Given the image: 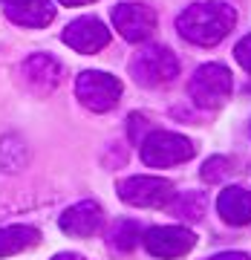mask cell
<instances>
[{"label":"cell","instance_id":"6da1fadb","mask_svg":"<svg viewBox=\"0 0 251 260\" xmlns=\"http://www.w3.org/2000/svg\"><path fill=\"white\" fill-rule=\"evenodd\" d=\"M237 23V12L228 3L208 0V3H194L176 18L179 35L196 44V47H217Z\"/></svg>","mask_w":251,"mask_h":260},{"label":"cell","instance_id":"7a4b0ae2","mask_svg":"<svg viewBox=\"0 0 251 260\" xmlns=\"http://www.w3.org/2000/svg\"><path fill=\"white\" fill-rule=\"evenodd\" d=\"M231 73L223 64H202L188 84V93H191L196 107L217 110L231 99Z\"/></svg>","mask_w":251,"mask_h":260},{"label":"cell","instance_id":"3957f363","mask_svg":"<svg viewBox=\"0 0 251 260\" xmlns=\"http://www.w3.org/2000/svg\"><path fill=\"white\" fill-rule=\"evenodd\" d=\"M196 153L194 142L170 133V130H153L150 136L141 139V162L150 168H170V165H182Z\"/></svg>","mask_w":251,"mask_h":260},{"label":"cell","instance_id":"277c9868","mask_svg":"<svg viewBox=\"0 0 251 260\" xmlns=\"http://www.w3.org/2000/svg\"><path fill=\"white\" fill-rule=\"evenodd\" d=\"M75 95L87 110L107 113L121 99V81L110 73H101V70H87L75 81Z\"/></svg>","mask_w":251,"mask_h":260},{"label":"cell","instance_id":"5b68a950","mask_svg":"<svg viewBox=\"0 0 251 260\" xmlns=\"http://www.w3.org/2000/svg\"><path fill=\"white\" fill-rule=\"evenodd\" d=\"M133 78L141 87H165L176 81L179 75V61L167 47H148L133 58Z\"/></svg>","mask_w":251,"mask_h":260},{"label":"cell","instance_id":"8992f818","mask_svg":"<svg viewBox=\"0 0 251 260\" xmlns=\"http://www.w3.org/2000/svg\"><path fill=\"white\" fill-rule=\"evenodd\" d=\"M119 197L136 208H165L173 203V182L162 177H130L119 185Z\"/></svg>","mask_w":251,"mask_h":260},{"label":"cell","instance_id":"52a82bcc","mask_svg":"<svg viewBox=\"0 0 251 260\" xmlns=\"http://www.w3.org/2000/svg\"><path fill=\"white\" fill-rule=\"evenodd\" d=\"M141 240H145V249L153 257L173 260L194 249L196 237L191 229H182V225H156V229H148Z\"/></svg>","mask_w":251,"mask_h":260},{"label":"cell","instance_id":"ba28073f","mask_svg":"<svg viewBox=\"0 0 251 260\" xmlns=\"http://www.w3.org/2000/svg\"><path fill=\"white\" fill-rule=\"evenodd\" d=\"M113 26L119 29V35L130 44L148 41L156 29V12L145 3H119L113 9Z\"/></svg>","mask_w":251,"mask_h":260},{"label":"cell","instance_id":"9c48e42d","mask_svg":"<svg viewBox=\"0 0 251 260\" xmlns=\"http://www.w3.org/2000/svg\"><path fill=\"white\" fill-rule=\"evenodd\" d=\"M64 44L81 55H93L98 49L110 44V29L104 26L98 18H78L64 29Z\"/></svg>","mask_w":251,"mask_h":260},{"label":"cell","instance_id":"30bf717a","mask_svg":"<svg viewBox=\"0 0 251 260\" xmlns=\"http://www.w3.org/2000/svg\"><path fill=\"white\" fill-rule=\"evenodd\" d=\"M104 223V211L95 200H81V203L69 205L64 214H61V232L69 234V237H93Z\"/></svg>","mask_w":251,"mask_h":260},{"label":"cell","instance_id":"8fae6325","mask_svg":"<svg viewBox=\"0 0 251 260\" xmlns=\"http://www.w3.org/2000/svg\"><path fill=\"white\" fill-rule=\"evenodd\" d=\"M20 73L26 78V84L35 93H52L58 84H61V64L47 52H35L29 55L20 67Z\"/></svg>","mask_w":251,"mask_h":260},{"label":"cell","instance_id":"7c38bea8","mask_svg":"<svg viewBox=\"0 0 251 260\" xmlns=\"http://www.w3.org/2000/svg\"><path fill=\"white\" fill-rule=\"evenodd\" d=\"M3 12L12 23L29 29H44L55 18V6L49 0H23V3H15V6H3Z\"/></svg>","mask_w":251,"mask_h":260},{"label":"cell","instance_id":"4fadbf2b","mask_svg":"<svg viewBox=\"0 0 251 260\" xmlns=\"http://www.w3.org/2000/svg\"><path fill=\"white\" fill-rule=\"evenodd\" d=\"M217 211L225 223L231 225H248L251 223V191L240 185L225 188L220 200H217Z\"/></svg>","mask_w":251,"mask_h":260},{"label":"cell","instance_id":"5bb4252c","mask_svg":"<svg viewBox=\"0 0 251 260\" xmlns=\"http://www.w3.org/2000/svg\"><path fill=\"white\" fill-rule=\"evenodd\" d=\"M41 243V232L35 225H6L0 229V257H12Z\"/></svg>","mask_w":251,"mask_h":260},{"label":"cell","instance_id":"9a60e30c","mask_svg":"<svg viewBox=\"0 0 251 260\" xmlns=\"http://www.w3.org/2000/svg\"><path fill=\"white\" fill-rule=\"evenodd\" d=\"M139 223H133V220H119V223L113 225V232H110V243H113V249H119V251H130L136 243H139Z\"/></svg>","mask_w":251,"mask_h":260},{"label":"cell","instance_id":"2e32d148","mask_svg":"<svg viewBox=\"0 0 251 260\" xmlns=\"http://www.w3.org/2000/svg\"><path fill=\"white\" fill-rule=\"evenodd\" d=\"M225 174H228V159H223V156L208 159V162L202 165V179L205 182H220Z\"/></svg>","mask_w":251,"mask_h":260},{"label":"cell","instance_id":"e0dca14e","mask_svg":"<svg viewBox=\"0 0 251 260\" xmlns=\"http://www.w3.org/2000/svg\"><path fill=\"white\" fill-rule=\"evenodd\" d=\"M234 58L240 61V67L245 73H251V35H245L240 44L234 47Z\"/></svg>","mask_w":251,"mask_h":260},{"label":"cell","instance_id":"ac0fdd59","mask_svg":"<svg viewBox=\"0 0 251 260\" xmlns=\"http://www.w3.org/2000/svg\"><path fill=\"white\" fill-rule=\"evenodd\" d=\"M211 260H251V257L242 254V251H223V254H214Z\"/></svg>","mask_w":251,"mask_h":260},{"label":"cell","instance_id":"d6986e66","mask_svg":"<svg viewBox=\"0 0 251 260\" xmlns=\"http://www.w3.org/2000/svg\"><path fill=\"white\" fill-rule=\"evenodd\" d=\"M52 260H87V257H81V254H75V251H61V254H55Z\"/></svg>","mask_w":251,"mask_h":260},{"label":"cell","instance_id":"ffe728a7","mask_svg":"<svg viewBox=\"0 0 251 260\" xmlns=\"http://www.w3.org/2000/svg\"><path fill=\"white\" fill-rule=\"evenodd\" d=\"M58 3H64V6H87V3H93V0H58Z\"/></svg>","mask_w":251,"mask_h":260},{"label":"cell","instance_id":"44dd1931","mask_svg":"<svg viewBox=\"0 0 251 260\" xmlns=\"http://www.w3.org/2000/svg\"><path fill=\"white\" fill-rule=\"evenodd\" d=\"M3 6H15V3H23V0H0Z\"/></svg>","mask_w":251,"mask_h":260}]
</instances>
